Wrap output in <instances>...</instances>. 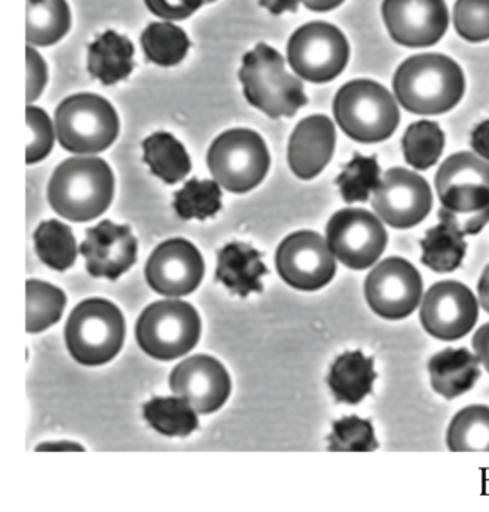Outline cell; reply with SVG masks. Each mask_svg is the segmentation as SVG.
<instances>
[{"mask_svg": "<svg viewBox=\"0 0 489 512\" xmlns=\"http://www.w3.org/2000/svg\"><path fill=\"white\" fill-rule=\"evenodd\" d=\"M383 19L393 41L405 47H431L449 26L444 0H384Z\"/></svg>", "mask_w": 489, "mask_h": 512, "instance_id": "16", "label": "cell"}, {"mask_svg": "<svg viewBox=\"0 0 489 512\" xmlns=\"http://www.w3.org/2000/svg\"><path fill=\"white\" fill-rule=\"evenodd\" d=\"M87 70L102 85H116L134 70V46L123 35L104 32L89 46Z\"/></svg>", "mask_w": 489, "mask_h": 512, "instance_id": "24", "label": "cell"}, {"mask_svg": "<svg viewBox=\"0 0 489 512\" xmlns=\"http://www.w3.org/2000/svg\"><path fill=\"white\" fill-rule=\"evenodd\" d=\"M60 146L72 154L105 151L119 134V118L110 103L99 95L78 94L66 98L54 115Z\"/></svg>", "mask_w": 489, "mask_h": 512, "instance_id": "6", "label": "cell"}, {"mask_svg": "<svg viewBox=\"0 0 489 512\" xmlns=\"http://www.w3.org/2000/svg\"><path fill=\"white\" fill-rule=\"evenodd\" d=\"M36 451H84V448L78 443L63 440V442L42 443L36 446Z\"/></svg>", "mask_w": 489, "mask_h": 512, "instance_id": "47", "label": "cell"}, {"mask_svg": "<svg viewBox=\"0 0 489 512\" xmlns=\"http://www.w3.org/2000/svg\"><path fill=\"white\" fill-rule=\"evenodd\" d=\"M27 65V103L35 101L44 91L47 83V65L36 50L32 47L26 49Z\"/></svg>", "mask_w": 489, "mask_h": 512, "instance_id": "40", "label": "cell"}, {"mask_svg": "<svg viewBox=\"0 0 489 512\" xmlns=\"http://www.w3.org/2000/svg\"><path fill=\"white\" fill-rule=\"evenodd\" d=\"M479 305L473 292L458 281H440L423 296L420 322L434 338L455 341L476 325Z\"/></svg>", "mask_w": 489, "mask_h": 512, "instance_id": "14", "label": "cell"}, {"mask_svg": "<svg viewBox=\"0 0 489 512\" xmlns=\"http://www.w3.org/2000/svg\"><path fill=\"white\" fill-rule=\"evenodd\" d=\"M327 442L329 451L369 452L378 448L371 421L356 415L336 421Z\"/></svg>", "mask_w": 489, "mask_h": 512, "instance_id": "36", "label": "cell"}, {"mask_svg": "<svg viewBox=\"0 0 489 512\" xmlns=\"http://www.w3.org/2000/svg\"><path fill=\"white\" fill-rule=\"evenodd\" d=\"M305 7L317 13H326V11L335 10L344 0H302Z\"/></svg>", "mask_w": 489, "mask_h": 512, "instance_id": "46", "label": "cell"}, {"mask_svg": "<svg viewBox=\"0 0 489 512\" xmlns=\"http://www.w3.org/2000/svg\"><path fill=\"white\" fill-rule=\"evenodd\" d=\"M212 2H215V0H206V4H212Z\"/></svg>", "mask_w": 489, "mask_h": 512, "instance_id": "48", "label": "cell"}, {"mask_svg": "<svg viewBox=\"0 0 489 512\" xmlns=\"http://www.w3.org/2000/svg\"><path fill=\"white\" fill-rule=\"evenodd\" d=\"M141 47L147 61L161 67H173L188 53L189 40L173 23H150L141 34Z\"/></svg>", "mask_w": 489, "mask_h": 512, "instance_id": "31", "label": "cell"}, {"mask_svg": "<svg viewBox=\"0 0 489 512\" xmlns=\"http://www.w3.org/2000/svg\"><path fill=\"white\" fill-rule=\"evenodd\" d=\"M147 284L162 296L179 298L194 292L204 275L200 251L185 239H170L155 248L147 260Z\"/></svg>", "mask_w": 489, "mask_h": 512, "instance_id": "17", "label": "cell"}, {"mask_svg": "<svg viewBox=\"0 0 489 512\" xmlns=\"http://www.w3.org/2000/svg\"><path fill=\"white\" fill-rule=\"evenodd\" d=\"M473 349L479 362H482L489 373V323L477 329L473 337Z\"/></svg>", "mask_w": 489, "mask_h": 512, "instance_id": "43", "label": "cell"}, {"mask_svg": "<svg viewBox=\"0 0 489 512\" xmlns=\"http://www.w3.org/2000/svg\"><path fill=\"white\" fill-rule=\"evenodd\" d=\"M80 253L92 277L114 281L137 260V239L128 226L102 221L86 230Z\"/></svg>", "mask_w": 489, "mask_h": 512, "instance_id": "19", "label": "cell"}, {"mask_svg": "<svg viewBox=\"0 0 489 512\" xmlns=\"http://www.w3.org/2000/svg\"><path fill=\"white\" fill-rule=\"evenodd\" d=\"M26 331L39 334L59 322L65 310L66 296L59 287L39 280H27Z\"/></svg>", "mask_w": 489, "mask_h": 512, "instance_id": "32", "label": "cell"}, {"mask_svg": "<svg viewBox=\"0 0 489 512\" xmlns=\"http://www.w3.org/2000/svg\"><path fill=\"white\" fill-rule=\"evenodd\" d=\"M27 128H29V143H27V164L39 163L44 160L54 145V130L50 118L39 107H27Z\"/></svg>", "mask_w": 489, "mask_h": 512, "instance_id": "38", "label": "cell"}, {"mask_svg": "<svg viewBox=\"0 0 489 512\" xmlns=\"http://www.w3.org/2000/svg\"><path fill=\"white\" fill-rule=\"evenodd\" d=\"M444 148V134L438 124L420 121L410 125L402 139L405 161L416 170H426L437 163Z\"/></svg>", "mask_w": 489, "mask_h": 512, "instance_id": "33", "label": "cell"}, {"mask_svg": "<svg viewBox=\"0 0 489 512\" xmlns=\"http://www.w3.org/2000/svg\"><path fill=\"white\" fill-rule=\"evenodd\" d=\"M287 58L297 76L311 83H326L344 71L350 47L335 26L308 23L297 29L288 41Z\"/></svg>", "mask_w": 489, "mask_h": 512, "instance_id": "9", "label": "cell"}, {"mask_svg": "<svg viewBox=\"0 0 489 512\" xmlns=\"http://www.w3.org/2000/svg\"><path fill=\"white\" fill-rule=\"evenodd\" d=\"M423 283L419 271L401 257L378 263L365 281L369 307L386 320L410 316L422 299Z\"/></svg>", "mask_w": 489, "mask_h": 512, "instance_id": "12", "label": "cell"}, {"mask_svg": "<svg viewBox=\"0 0 489 512\" xmlns=\"http://www.w3.org/2000/svg\"><path fill=\"white\" fill-rule=\"evenodd\" d=\"M435 188L449 211H482L489 206V164L470 152L452 155L438 169Z\"/></svg>", "mask_w": 489, "mask_h": 512, "instance_id": "15", "label": "cell"}, {"mask_svg": "<svg viewBox=\"0 0 489 512\" xmlns=\"http://www.w3.org/2000/svg\"><path fill=\"white\" fill-rule=\"evenodd\" d=\"M377 374L374 359L360 350L342 353L330 367L327 385L338 403L356 406L371 394Z\"/></svg>", "mask_w": 489, "mask_h": 512, "instance_id": "23", "label": "cell"}, {"mask_svg": "<svg viewBox=\"0 0 489 512\" xmlns=\"http://www.w3.org/2000/svg\"><path fill=\"white\" fill-rule=\"evenodd\" d=\"M326 242L342 265L363 271L371 268L386 250L387 232L371 212L342 209L327 223Z\"/></svg>", "mask_w": 489, "mask_h": 512, "instance_id": "10", "label": "cell"}, {"mask_svg": "<svg viewBox=\"0 0 489 512\" xmlns=\"http://www.w3.org/2000/svg\"><path fill=\"white\" fill-rule=\"evenodd\" d=\"M144 4L161 19L185 20L206 4V0H144Z\"/></svg>", "mask_w": 489, "mask_h": 512, "instance_id": "39", "label": "cell"}, {"mask_svg": "<svg viewBox=\"0 0 489 512\" xmlns=\"http://www.w3.org/2000/svg\"><path fill=\"white\" fill-rule=\"evenodd\" d=\"M197 410L182 397H155L143 407L150 427L164 436L186 437L198 427Z\"/></svg>", "mask_w": 489, "mask_h": 512, "instance_id": "28", "label": "cell"}, {"mask_svg": "<svg viewBox=\"0 0 489 512\" xmlns=\"http://www.w3.org/2000/svg\"><path fill=\"white\" fill-rule=\"evenodd\" d=\"M239 79L246 101L269 118H291L308 103L302 82L285 71L284 58L267 44L243 56Z\"/></svg>", "mask_w": 489, "mask_h": 512, "instance_id": "3", "label": "cell"}, {"mask_svg": "<svg viewBox=\"0 0 489 512\" xmlns=\"http://www.w3.org/2000/svg\"><path fill=\"white\" fill-rule=\"evenodd\" d=\"M27 2H32V0H27Z\"/></svg>", "mask_w": 489, "mask_h": 512, "instance_id": "49", "label": "cell"}, {"mask_svg": "<svg viewBox=\"0 0 489 512\" xmlns=\"http://www.w3.org/2000/svg\"><path fill=\"white\" fill-rule=\"evenodd\" d=\"M453 23L456 32L470 43L489 40V0H458Z\"/></svg>", "mask_w": 489, "mask_h": 512, "instance_id": "37", "label": "cell"}, {"mask_svg": "<svg viewBox=\"0 0 489 512\" xmlns=\"http://www.w3.org/2000/svg\"><path fill=\"white\" fill-rule=\"evenodd\" d=\"M461 68L443 55H417L407 59L393 77L399 104L414 115L449 112L464 95Z\"/></svg>", "mask_w": 489, "mask_h": 512, "instance_id": "2", "label": "cell"}, {"mask_svg": "<svg viewBox=\"0 0 489 512\" xmlns=\"http://www.w3.org/2000/svg\"><path fill=\"white\" fill-rule=\"evenodd\" d=\"M477 293H479L480 305L489 314V265L486 266L482 277H480L479 284H477Z\"/></svg>", "mask_w": 489, "mask_h": 512, "instance_id": "45", "label": "cell"}, {"mask_svg": "<svg viewBox=\"0 0 489 512\" xmlns=\"http://www.w3.org/2000/svg\"><path fill=\"white\" fill-rule=\"evenodd\" d=\"M222 193L216 181L191 179L174 194L173 208L182 220H206L221 209Z\"/></svg>", "mask_w": 489, "mask_h": 512, "instance_id": "34", "label": "cell"}, {"mask_svg": "<svg viewBox=\"0 0 489 512\" xmlns=\"http://www.w3.org/2000/svg\"><path fill=\"white\" fill-rule=\"evenodd\" d=\"M144 163L165 184H176L191 172V160L171 134L156 133L143 142Z\"/></svg>", "mask_w": 489, "mask_h": 512, "instance_id": "27", "label": "cell"}, {"mask_svg": "<svg viewBox=\"0 0 489 512\" xmlns=\"http://www.w3.org/2000/svg\"><path fill=\"white\" fill-rule=\"evenodd\" d=\"M275 263L279 277L303 292L327 286L336 272V259L326 239L309 230L287 236L276 250Z\"/></svg>", "mask_w": 489, "mask_h": 512, "instance_id": "11", "label": "cell"}, {"mask_svg": "<svg viewBox=\"0 0 489 512\" xmlns=\"http://www.w3.org/2000/svg\"><path fill=\"white\" fill-rule=\"evenodd\" d=\"M114 196V176L101 158L74 157L51 176L47 199L66 220L86 223L107 211Z\"/></svg>", "mask_w": 489, "mask_h": 512, "instance_id": "1", "label": "cell"}, {"mask_svg": "<svg viewBox=\"0 0 489 512\" xmlns=\"http://www.w3.org/2000/svg\"><path fill=\"white\" fill-rule=\"evenodd\" d=\"M26 40L32 46H53L71 28V13L66 0L27 2Z\"/></svg>", "mask_w": 489, "mask_h": 512, "instance_id": "26", "label": "cell"}, {"mask_svg": "<svg viewBox=\"0 0 489 512\" xmlns=\"http://www.w3.org/2000/svg\"><path fill=\"white\" fill-rule=\"evenodd\" d=\"M432 389L446 400L470 391L480 377L479 358L470 350L444 349L429 359Z\"/></svg>", "mask_w": 489, "mask_h": 512, "instance_id": "22", "label": "cell"}, {"mask_svg": "<svg viewBox=\"0 0 489 512\" xmlns=\"http://www.w3.org/2000/svg\"><path fill=\"white\" fill-rule=\"evenodd\" d=\"M441 209L446 212L447 217L453 221V224H455L464 235L476 236L477 233L482 232L483 227L489 223V206L488 208L482 209V211L465 212V214H458V212H452L446 208Z\"/></svg>", "mask_w": 489, "mask_h": 512, "instance_id": "41", "label": "cell"}, {"mask_svg": "<svg viewBox=\"0 0 489 512\" xmlns=\"http://www.w3.org/2000/svg\"><path fill=\"white\" fill-rule=\"evenodd\" d=\"M33 242L39 260L54 271H68L77 259L74 233L60 221L48 220L39 224Z\"/></svg>", "mask_w": 489, "mask_h": 512, "instance_id": "29", "label": "cell"}, {"mask_svg": "<svg viewBox=\"0 0 489 512\" xmlns=\"http://www.w3.org/2000/svg\"><path fill=\"white\" fill-rule=\"evenodd\" d=\"M440 224L426 232L420 241L422 263L437 274L456 271L467 253L464 233L453 224L443 209L438 211Z\"/></svg>", "mask_w": 489, "mask_h": 512, "instance_id": "25", "label": "cell"}, {"mask_svg": "<svg viewBox=\"0 0 489 512\" xmlns=\"http://www.w3.org/2000/svg\"><path fill=\"white\" fill-rule=\"evenodd\" d=\"M333 115L341 130L360 143L389 139L399 124L395 98L372 80H354L339 89Z\"/></svg>", "mask_w": 489, "mask_h": 512, "instance_id": "4", "label": "cell"}, {"mask_svg": "<svg viewBox=\"0 0 489 512\" xmlns=\"http://www.w3.org/2000/svg\"><path fill=\"white\" fill-rule=\"evenodd\" d=\"M260 251L243 242H231L218 251L215 280L224 284L233 295L246 298L263 292L261 278L267 274Z\"/></svg>", "mask_w": 489, "mask_h": 512, "instance_id": "21", "label": "cell"}, {"mask_svg": "<svg viewBox=\"0 0 489 512\" xmlns=\"http://www.w3.org/2000/svg\"><path fill=\"white\" fill-rule=\"evenodd\" d=\"M201 320L188 302L165 299L149 305L135 326L138 344L150 358L173 361L197 346Z\"/></svg>", "mask_w": 489, "mask_h": 512, "instance_id": "7", "label": "cell"}, {"mask_svg": "<svg viewBox=\"0 0 489 512\" xmlns=\"http://www.w3.org/2000/svg\"><path fill=\"white\" fill-rule=\"evenodd\" d=\"M336 134L327 116L303 119L288 143V166L297 178L308 181L323 172L335 151Z\"/></svg>", "mask_w": 489, "mask_h": 512, "instance_id": "20", "label": "cell"}, {"mask_svg": "<svg viewBox=\"0 0 489 512\" xmlns=\"http://www.w3.org/2000/svg\"><path fill=\"white\" fill-rule=\"evenodd\" d=\"M471 148L479 157L489 161V121L482 122L471 134Z\"/></svg>", "mask_w": 489, "mask_h": 512, "instance_id": "42", "label": "cell"}, {"mask_svg": "<svg viewBox=\"0 0 489 512\" xmlns=\"http://www.w3.org/2000/svg\"><path fill=\"white\" fill-rule=\"evenodd\" d=\"M380 166L374 157L354 154L336 178L339 193L345 203L366 202L380 185Z\"/></svg>", "mask_w": 489, "mask_h": 512, "instance_id": "35", "label": "cell"}, {"mask_svg": "<svg viewBox=\"0 0 489 512\" xmlns=\"http://www.w3.org/2000/svg\"><path fill=\"white\" fill-rule=\"evenodd\" d=\"M170 388L198 413L209 415L221 409L230 397L231 380L221 362L212 356L195 355L174 367Z\"/></svg>", "mask_w": 489, "mask_h": 512, "instance_id": "18", "label": "cell"}, {"mask_svg": "<svg viewBox=\"0 0 489 512\" xmlns=\"http://www.w3.org/2000/svg\"><path fill=\"white\" fill-rule=\"evenodd\" d=\"M372 208L390 227L410 229L431 212V188L422 176L410 170H387L374 191Z\"/></svg>", "mask_w": 489, "mask_h": 512, "instance_id": "13", "label": "cell"}, {"mask_svg": "<svg viewBox=\"0 0 489 512\" xmlns=\"http://www.w3.org/2000/svg\"><path fill=\"white\" fill-rule=\"evenodd\" d=\"M446 440L453 452L489 451V407L476 404L459 410L447 428Z\"/></svg>", "mask_w": 489, "mask_h": 512, "instance_id": "30", "label": "cell"}, {"mask_svg": "<svg viewBox=\"0 0 489 512\" xmlns=\"http://www.w3.org/2000/svg\"><path fill=\"white\" fill-rule=\"evenodd\" d=\"M302 0H260V5L266 8L273 16H281V14L294 13L299 7Z\"/></svg>", "mask_w": 489, "mask_h": 512, "instance_id": "44", "label": "cell"}, {"mask_svg": "<svg viewBox=\"0 0 489 512\" xmlns=\"http://www.w3.org/2000/svg\"><path fill=\"white\" fill-rule=\"evenodd\" d=\"M207 166L213 179L225 190L248 193L266 178L269 151L255 131L243 128L225 131L210 146Z\"/></svg>", "mask_w": 489, "mask_h": 512, "instance_id": "8", "label": "cell"}, {"mask_svg": "<svg viewBox=\"0 0 489 512\" xmlns=\"http://www.w3.org/2000/svg\"><path fill=\"white\" fill-rule=\"evenodd\" d=\"M65 340L72 358L80 364H107L116 358L125 340L122 311L105 299L81 302L66 322Z\"/></svg>", "mask_w": 489, "mask_h": 512, "instance_id": "5", "label": "cell"}]
</instances>
